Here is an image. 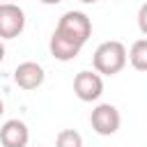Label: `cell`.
I'll list each match as a JSON object with an SVG mask.
<instances>
[{
    "label": "cell",
    "mask_w": 147,
    "mask_h": 147,
    "mask_svg": "<svg viewBox=\"0 0 147 147\" xmlns=\"http://www.w3.org/2000/svg\"><path fill=\"white\" fill-rule=\"evenodd\" d=\"M2 113H5V103H2V99H0V117H2Z\"/></svg>",
    "instance_id": "15"
},
{
    "label": "cell",
    "mask_w": 147,
    "mask_h": 147,
    "mask_svg": "<svg viewBox=\"0 0 147 147\" xmlns=\"http://www.w3.org/2000/svg\"><path fill=\"white\" fill-rule=\"evenodd\" d=\"M55 32H60V34L74 39L76 44L85 46L87 39L92 37V21H90V16H87L85 11H76V9H71V11H64V14L60 16Z\"/></svg>",
    "instance_id": "2"
},
{
    "label": "cell",
    "mask_w": 147,
    "mask_h": 147,
    "mask_svg": "<svg viewBox=\"0 0 147 147\" xmlns=\"http://www.w3.org/2000/svg\"><path fill=\"white\" fill-rule=\"evenodd\" d=\"M46 74H44V67L39 62H21L16 69H14V83L21 87V90H37L41 83H44Z\"/></svg>",
    "instance_id": "6"
},
{
    "label": "cell",
    "mask_w": 147,
    "mask_h": 147,
    "mask_svg": "<svg viewBox=\"0 0 147 147\" xmlns=\"http://www.w3.org/2000/svg\"><path fill=\"white\" fill-rule=\"evenodd\" d=\"M25 28V11L14 2H0V39H16Z\"/></svg>",
    "instance_id": "4"
},
{
    "label": "cell",
    "mask_w": 147,
    "mask_h": 147,
    "mask_svg": "<svg viewBox=\"0 0 147 147\" xmlns=\"http://www.w3.org/2000/svg\"><path fill=\"white\" fill-rule=\"evenodd\" d=\"M55 147H83V136L74 129H62L55 138Z\"/></svg>",
    "instance_id": "10"
},
{
    "label": "cell",
    "mask_w": 147,
    "mask_h": 147,
    "mask_svg": "<svg viewBox=\"0 0 147 147\" xmlns=\"http://www.w3.org/2000/svg\"><path fill=\"white\" fill-rule=\"evenodd\" d=\"M0 2H11V0H0Z\"/></svg>",
    "instance_id": "16"
},
{
    "label": "cell",
    "mask_w": 147,
    "mask_h": 147,
    "mask_svg": "<svg viewBox=\"0 0 147 147\" xmlns=\"http://www.w3.org/2000/svg\"><path fill=\"white\" fill-rule=\"evenodd\" d=\"M0 142L2 147H28L30 129L23 119H7L0 126Z\"/></svg>",
    "instance_id": "7"
},
{
    "label": "cell",
    "mask_w": 147,
    "mask_h": 147,
    "mask_svg": "<svg viewBox=\"0 0 147 147\" xmlns=\"http://www.w3.org/2000/svg\"><path fill=\"white\" fill-rule=\"evenodd\" d=\"M74 92L80 101H96L103 94V80L96 71H78L74 78Z\"/></svg>",
    "instance_id": "5"
},
{
    "label": "cell",
    "mask_w": 147,
    "mask_h": 147,
    "mask_svg": "<svg viewBox=\"0 0 147 147\" xmlns=\"http://www.w3.org/2000/svg\"><path fill=\"white\" fill-rule=\"evenodd\" d=\"M78 2H83V5H94L96 0H78Z\"/></svg>",
    "instance_id": "14"
},
{
    "label": "cell",
    "mask_w": 147,
    "mask_h": 147,
    "mask_svg": "<svg viewBox=\"0 0 147 147\" xmlns=\"http://www.w3.org/2000/svg\"><path fill=\"white\" fill-rule=\"evenodd\" d=\"M5 60V44H2V39H0V62Z\"/></svg>",
    "instance_id": "13"
},
{
    "label": "cell",
    "mask_w": 147,
    "mask_h": 147,
    "mask_svg": "<svg viewBox=\"0 0 147 147\" xmlns=\"http://www.w3.org/2000/svg\"><path fill=\"white\" fill-rule=\"evenodd\" d=\"M145 16H147V5H142V7H140V11H138V23H140V32H142V34L147 32V23H145Z\"/></svg>",
    "instance_id": "11"
},
{
    "label": "cell",
    "mask_w": 147,
    "mask_h": 147,
    "mask_svg": "<svg viewBox=\"0 0 147 147\" xmlns=\"http://www.w3.org/2000/svg\"><path fill=\"white\" fill-rule=\"evenodd\" d=\"M126 60H129V64H131L136 71H145V69H147V39L133 41V46L129 48Z\"/></svg>",
    "instance_id": "9"
},
{
    "label": "cell",
    "mask_w": 147,
    "mask_h": 147,
    "mask_svg": "<svg viewBox=\"0 0 147 147\" xmlns=\"http://www.w3.org/2000/svg\"><path fill=\"white\" fill-rule=\"evenodd\" d=\"M90 124H92L94 133L113 136V133H117V129L122 124V117H119V110L113 103H99L90 115Z\"/></svg>",
    "instance_id": "3"
},
{
    "label": "cell",
    "mask_w": 147,
    "mask_h": 147,
    "mask_svg": "<svg viewBox=\"0 0 147 147\" xmlns=\"http://www.w3.org/2000/svg\"><path fill=\"white\" fill-rule=\"evenodd\" d=\"M92 67H94V71L99 76L101 74L103 76L119 74L126 67V48H124V44L115 41V39L99 44L96 51H94V55H92Z\"/></svg>",
    "instance_id": "1"
},
{
    "label": "cell",
    "mask_w": 147,
    "mask_h": 147,
    "mask_svg": "<svg viewBox=\"0 0 147 147\" xmlns=\"http://www.w3.org/2000/svg\"><path fill=\"white\" fill-rule=\"evenodd\" d=\"M39 2H44V5H60L62 0H39Z\"/></svg>",
    "instance_id": "12"
},
{
    "label": "cell",
    "mask_w": 147,
    "mask_h": 147,
    "mask_svg": "<svg viewBox=\"0 0 147 147\" xmlns=\"http://www.w3.org/2000/svg\"><path fill=\"white\" fill-rule=\"evenodd\" d=\"M80 48H83L80 44H76L74 39H69V37H64V34H60V32H53V34H51L48 51H51V55H53L55 60H60V62H69V60L78 57Z\"/></svg>",
    "instance_id": "8"
}]
</instances>
